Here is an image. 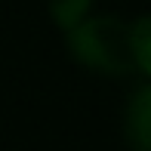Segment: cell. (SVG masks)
<instances>
[{"label": "cell", "mask_w": 151, "mask_h": 151, "mask_svg": "<svg viewBox=\"0 0 151 151\" xmlns=\"http://www.w3.org/2000/svg\"><path fill=\"white\" fill-rule=\"evenodd\" d=\"M68 56L80 68L102 77H127L133 74L129 59V22L114 12L105 16H86L80 25L65 31Z\"/></svg>", "instance_id": "obj_1"}, {"label": "cell", "mask_w": 151, "mask_h": 151, "mask_svg": "<svg viewBox=\"0 0 151 151\" xmlns=\"http://www.w3.org/2000/svg\"><path fill=\"white\" fill-rule=\"evenodd\" d=\"M123 142L129 151H151V80L139 83L123 105Z\"/></svg>", "instance_id": "obj_2"}, {"label": "cell", "mask_w": 151, "mask_h": 151, "mask_svg": "<svg viewBox=\"0 0 151 151\" xmlns=\"http://www.w3.org/2000/svg\"><path fill=\"white\" fill-rule=\"evenodd\" d=\"M129 59L133 71L151 80V12H142L129 22Z\"/></svg>", "instance_id": "obj_3"}, {"label": "cell", "mask_w": 151, "mask_h": 151, "mask_svg": "<svg viewBox=\"0 0 151 151\" xmlns=\"http://www.w3.org/2000/svg\"><path fill=\"white\" fill-rule=\"evenodd\" d=\"M93 3L96 0H46V12L59 31H71L86 16H93Z\"/></svg>", "instance_id": "obj_4"}]
</instances>
